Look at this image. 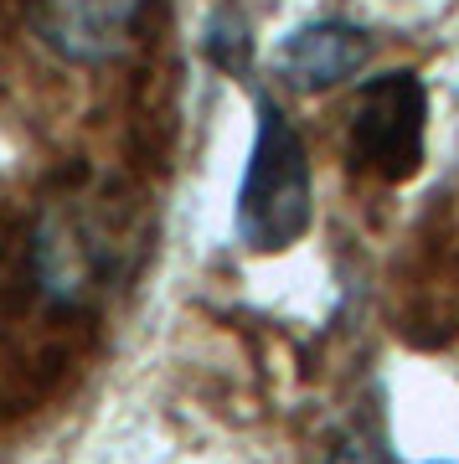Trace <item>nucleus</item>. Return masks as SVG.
I'll use <instances>...</instances> for the list:
<instances>
[{
  "instance_id": "39448f33",
  "label": "nucleus",
  "mask_w": 459,
  "mask_h": 464,
  "mask_svg": "<svg viewBox=\"0 0 459 464\" xmlns=\"http://www.w3.org/2000/svg\"><path fill=\"white\" fill-rule=\"evenodd\" d=\"M330 464H387V459H382V449H372V444H341L330 454Z\"/></svg>"
},
{
  "instance_id": "20e7f679",
  "label": "nucleus",
  "mask_w": 459,
  "mask_h": 464,
  "mask_svg": "<svg viewBox=\"0 0 459 464\" xmlns=\"http://www.w3.org/2000/svg\"><path fill=\"white\" fill-rule=\"evenodd\" d=\"M372 57V36L351 21H310L279 42V78L295 93H326V88L356 78Z\"/></svg>"
},
{
  "instance_id": "7ed1b4c3",
  "label": "nucleus",
  "mask_w": 459,
  "mask_h": 464,
  "mask_svg": "<svg viewBox=\"0 0 459 464\" xmlns=\"http://www.w3.org/2000/svg\"><path fill=\"white\" fill-rule=\"evenodd\" d=\"M36 36L63 63L99 67L130 47L134 26L145 16V0H26Z\"/></svg>"
},
{
  "instance_id": "f257e3e1",
  "label": "nucleus",
  "mask_w": 459,
  "mask_h": 464,
  "mask_svg": "<svg viewBox=\"0 0 459 464\" xmlns=\"http://www.w3.org/2000/svg\"><path fill=\"white\" fill-rule=\"evenodd\" d=\"M315 217L310 150L279 103L259 93V130L238 186V243L253 253H279L305 237Z\"/></svg>"
},
{
  "instance_id": "f03ea898",
  "label": "nucleus",
  "mask_w": 459,
  "mask_h": 464,
  "mask_svg": "<svg viewBox=\"0 0 459 464\" xmlns=\"http://www.w3.org/2000/svg\"><path fill=\"white\" fill-rule=\"evenodd\" d=\"M428 134V93L418 72H382L361 88L346 130V160L372 181H408L424 166Z\"/></svg>"
}]
</instances>
